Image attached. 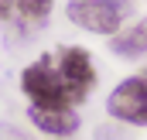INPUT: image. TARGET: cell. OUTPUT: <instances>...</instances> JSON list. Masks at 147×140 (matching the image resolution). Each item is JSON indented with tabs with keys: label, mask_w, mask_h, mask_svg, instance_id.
<instances>
[{
	"label": "cell",
	"mask_w": 147,
	"mask_h": 140,
	"mask_svg": "<svg viewBox=\"0 0 147 140\" xmlns=\"http://www.w3.org/2000/svg\"><path fill=\"white\" fill-rule=\"evenodd\" d=\"M96 85V65L86 48H58L34 58L21 72V89L31 106H65L75 109Z\"/></svg>",
	"instance_id": "6da1fadb"
},
{
	"label": "cell",
	"mask_w": 147,
	"mask_h": 140,
	"mask_svg": "<svg viewBox=\"0 0 147 140\" xmlns=\"http://www.w3.org/2000/svg\"><path fill=\"white\" fill-rule=\"evenodd\" d=\"M65 17L75 28L89 31V34L113 38L134 17V3L130 0H69L65 3Z\"/></svg>",
	"instance_id": "7a4b0ae2"
},
{
	"label": "cell",
	"mask_w": 147,
	"mask_h": 140,
	"mask_svg": "<svg viewBox=\"0 0 147 140\" xmlns=\"http://www.w3.org/2000/svg\"><path fill=\"white\" fill-rule=\"evenodd\" d=\"M106 113L120 123L147 127V79H140V75L123 79L106 99Z\"/></svg>",
	"instance_id": "3957f363"
},
{
	"label": "cell",
	"mask_w": 147,
	"mask_h": 140,
	"mask_svg": "<svg viewBox=\"0 0 147 140\" xmlns=\"http://www.w3.org/2000/svg\"><path fill=\"white\" fill-rule=\"evenodd\" d=\"M28 120H31V127H38L45 137H51V140H69L82 127L79 113L65 109V106H31Z\"/></svg>",
	"instance_id": "277c9868"
},
{
	"label": "cell",
	"mask_w": 147,
	"mask_h": 140,
	"mask_svg": "<svg viewBox=\"0 0 147 140\" xmlns=\"http://www.w3.org/2000/svg\"><path fill=\"white\" fill-rule=\"evenodd\" d=\"M110 51L120 55V58H140V55H147V17H140L130 28H123L120 34H113Z\"/></svg>",
	"instance_id": "5b68a950"
},
{
	"label": "cell",
	"mask_w": 147,
	"mask_h": 140,
	"mask_svg": "<svg viewBox=\"0 0 147 140\" xmlns=\"http://www.w3.org/2000/svg\"><path fill=\"white\" fill-rule=\"evenodd\" d=\"M14 7L28 24H45L51 7H55V0H14Z\"/></svg>",
	"instance_id": "8992f818"
},
{
	"label": "cell",
	"mask_w": 147,
	"mask_h": 140,
	"mask_svg": "<svg viewBox=\"0 0 147 140\" xmlns=\"http://www.w3.org/2000/svg\"><path fill=\"white\" fill-rule=\"evenodd\" d=\"M96 140H137V133L123 130L116 123H103V127H96Z\"/></svg>",
	"instance_id": "52a82bcc"
},
{
	"label": "cell",
	"mask_w": 147,
	"mask_h": 140,
	"mask_svg": "<svg viewBox=\"0 0 147 140\" xmlns=\"http://www.w3.org/2000/svg\"><path fill=\"white\" fill-rule=\"evenodd\" d=\"M0 140H31V133H24L14 123H0Z\"/></svg>",
	"instance_id": "ba28073f"
},
{
	"label": "cell",
	"mask_w": 147,
	"mask_h": 140,
	"mask_svg": "<svg viewBox=\"0 0 147 140\" xmlns=\"http://www.w3.org/2000/svg\"><path fill=\"white\" fill-rule=\"evenodd\" d=\"M14 14V0H0V21H7Z\"/></svg>",
	"instance_id": "9c48e42d"
},
{
	"label": "cell",
	"mask_w": 147,
	"mask_h": 140,
	"mask_svg": "<svg viewBox=\"0 0 147 140\" xmlns=\"http://www.w3.org/2000/svg\"><path fill=\"white\" fill-rule=\"evenodd\" d=\"M140 79H147V69H144V72H140Z\"/></svg>",
	"instance_id": "30bf717a"
}]
</instances>
